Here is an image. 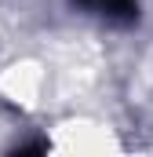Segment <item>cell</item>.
Returning <instances> with one entry per match:
<instances>
[{
    "mask_svg": "<svg viewBox=\"0 0 153 157\" xmlns=\"http://www.w3.org/2000/svg\"><path fill=\"white\" fill-rule=\"evenodd\" d=\"M76 7L113 22V26H131L139 22V0H73Z\"/></svg>",
    "mask_w": 153,
    "mask_h": 157,
    "instance_id": "6da1fadb",
    "label": "cell"
}]
</instances>
